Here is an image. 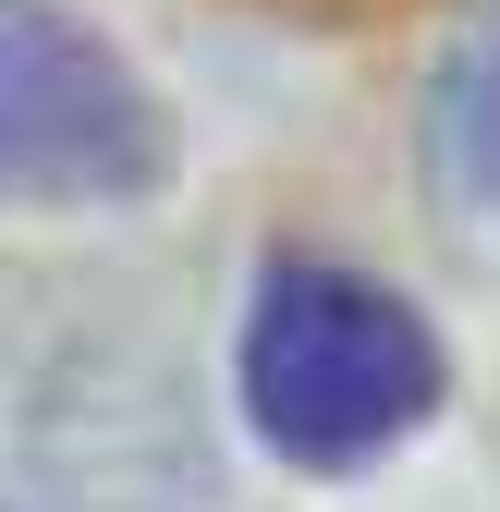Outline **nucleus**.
I'll list each match as a JSON object with an SVG mask.
<instances>
[{
    "label": "nucleus",
    "mask_w": 500,
    "mask_h": 512,
    "mask_svg": "<svg viewBox=\"0 0 500 512\" xmlns=\"http://www.w3.org/2000/svg\"><path fill=\"white\" fill-rule=\"evenodd\" d=\"M244 415L281 464H379L391 439H415L440 415V342L391 281H354L330 256H281L244 305Z\"/></svg>",
    "instance_id": "nucleus-1"
},
{
    "label": "nucleus",
    "mask_w": 500,
    "mask_h": 512,
    "mask_svg": "<svg viewBox=\"0 0 500 512\" xmlns=\"http://www.w3.org/2000/svg\"><path fill=\"white\" fill-rule=\"evenodd\" d=\"M159 98L122 61L49 13V0H0V196L25 208H110L159 183Z\"/></svg>",
    "instance_id": "nucleus-2"
},
{
    "label": "nucleus",
    "mask_w": 500,
    "mask_h": 512,
    "mask_svg": "<svg viewBox=\"0 0 500 512\" xmlns=\"http://www.w3.org/2000/svg\"><path fill=\"white\" fill-rule=\"evenodd\" d=\"M427 159L452 196L500 208V0H476V25L452 37L440 86H427Z\"/></svg>",
    "instance_id": "nucleus-3"
}]
</instances>
